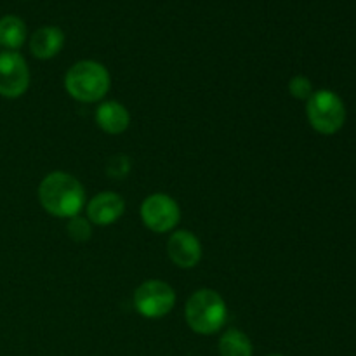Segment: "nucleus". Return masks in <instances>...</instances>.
<instances>
[{"mask_svg": "<svg viewBox=\"0 0 356 356\" xmlns=\"http://www.w3.org/2000/svg\"><path fill=\"white\" fill-rule=\"evenodd\" d=\"M306 117L318 134L332 136L337 134L346 122V106L334 90L320 89L306 101Z\"/></svg>", "mask_w": 356, "mask_h": 356, "instance_id": "20e7f679", "label": "nucleus"}, {"mask_svg": "<svg viewBox=\"0 0 356 356\" xmlns=\"http://www.w3.org/2000/svg\"><path fill=\"white\" fill-rule=\"evenodd\" d=\"M65 47V31L59 26H42L30 38V52L33 58L47 61L56 58Z\"/></svg>", "mask_w": 356, "mask_h": 356, "instance_id": "9b49d317", "label": "nucleus"}, {"mask_svg": "<svg viewBox=\"0 0 356 356\" xmlns=\"http://www.w3.org/2000/svg\"><path fill=\"white\" fill-rule=\"evenodd\" d=\"M26 37V24L19 16L7 14L0 17V45H3L7 51H17L23 47Z\"/></svg>", "mask_w": 356, "mask_h": 356, "instance_id": "f8f14e48", "label": "nucleus"}, {"mask_svg": "<svg viewBox=\"0 0 356 356\" xmlns=\"http://www.w3.org/2000/svg\"><path fill=\"white\" fill-rule=\"evenodd\" d=\"M30 87V68L17 51L0 52V96L17 99Z\"/></svg>", "mask_w": 356, "mask_h": 356, "instance_id": "0eeeda50", "label": "nucleus"}, {"mask_svg": "<svg viewBox=\"0 0 356 356\" xmlns=\"http://www.w3.org/2000/svg\"><path fill=\"white\" fill-rule=\"evenodd\" d=\"M184 320L198 336H214L228 322V305L219 292L198 289L184 305Z\"/></svg>", "mask_w": 356, "mask_h": 356, "instance_id": "f03ea898", "label": "nucleus"}, {"mask_svg": "<svg viewBox=\"0 0 356 356\" xmlns=\"http://www.w3.org/2000/svg\"><path fill=\"white\" fill-rule=\"evenodd\" d=\"M38 202L47 214L72 219L86 207V188L72 174L54 170L38 184Z\"/></svg>", "mask_w": 356, "mask_h": 356, "instance_id": "f257e3e1", "label": "nucleus"}, {"mask_svg": "<svg viewBox=\"0 0 356 356\" xmlns=\"http://www.w3.org/2000/svg\"><path fill=\"white\" fill-rule=\"evenodd\" d=\"M106 170H108V174H110V176L115 177V179H122V177H125V176H127V172H129L127 156H124V155L113 156V159L108 162Z\"/></svg>", "mask_w": 356, "mask_h": 356, "instance_id": "dca6fc26", "label": "nucleus"}, {"mask_svg": "<svg viewBox=\"0 0 356 356\" xmlns=\"http://www.w3.org/2000/svg\"><path fill=\"white\" fill-rule=\"evenodd\" d=\"M268 356H284V355H268Z\"/></svg>", "mask_w": 356, "mask_h": 356, "instance_id": "f3484780", "label": "nucleus"}, {"mask_svg": "<svg viewBox=\"0 0 356 356\" xmlns=\"http://www.w3.org/2000/svg\"><path fill=\"white\" fill-rule=\"evenodd\" d=\"M87 219L92 226L115 225L125 212V200L115 191H101L86 205Z\"/></svg>", "mask_w": 356, "mask_h": 356, "instance_id": "1a4fd4ad", "label": "nucleus"}, {"mask_svg": "<svg viewBox=\"0 0 356 356\" xmlns=\"http://www.w3.org/2000/svg\"><path fill=\"white\" fill-rule=\"evenodd\" d=\"M289 92H291V96L296 97V99L308 101L315 90H313V83L308 76L296 75L289 80Z\"/></svg>", "mask_w": 356, "mask_h": 356, "instance_id": "2eb2a0df", "label": "nucleus"}, {"mask_svg": "<svg viewBox=\"0 0 356 356\" xmlns=\"http://www.w3.org/2000/svg\"><path fill=\"white\" fill-rule=\"evenodd\" d=\"M176 299L172 285L163 280H146L136 289L134 308L145 318L159 320L172 312Z\"/></svg>", "mask_w": 356, "mask_h": 356, "instance_id": "39448f33", "label": "nucleus"}, {"mask_svg": "<svg viewBox=\"0 0 356 356\" xmlns=\"http://www.w3.org/2000/svg\"><path fill=\"white\" fill-rule=\"evenodd\" d=\"M65 89L79 103H97L111 89V76L106 66L92 59H82L70 66L65 75Z\"/></svg>", "mask_w": 356, "mask_h": 356, "instance_id": "7ed1b4c3", "label": "nucleus"}, {"mask_svg": "<svg viewBox=\"0 0 356 356\" xmlns=\"http://www.w3.org/2000/svg\"><path fill=\"white\" fill-rule=\"evenodd\" d=\"M66 232H68V236L75 242H87L92 235V225L87 218H82V216H75L68 221V226H66Z\"/></svg>", "mask_w": 356, "mask_h": 356, "instance_id": "4468645a", "label": "nucleus"}, {"mask_svg": "<svg viewBox=\"0 0 356 356\" xmlns=\"http://www.w3.org/2000/svg\"><path fill=\"white\" fill-rule=\"evenodd\" d=\"M141 221L149 232L172 233L181 221V207L170 195L167 193H152L143 200Z\"/></svg>", "mask_w": 356, "mask_h": 356, "instance_id": "423d86ee", "label": "nucleus"}, {"mask_svg": "<svg viewBox=\"0 0 356 356\" xmlns=\"http://www.w3.org/2000/svg\"><path fill=\"white\" fill-rule=\"evenodd\" d=\"M169 259L181 270H191L202 261V242L190 229H174L167 240Z\"/></svg>", "mask_w": 356, "mask_h": 356, "instance_id": "6e6552de", "label": "nucleus"}, {"mask_svg": "<svg viewBox=\"0 0 356 356\" xmlns=\"http://www.w3.org/2000/svg\"><path fill=\"white\" fill-rule=\"evenodd\" d=\"M96 124L103 132L110 136L124 134L131 125V113L118 101H103L96 108Z\"/></svg>", "mask_w": 356, "mask_h": 356, "instance_id": "9d476101", "label": "nucleus"}, {"mask_svg": "<svg viewBox=\"0 0 356 356\" xmlns=\"http://www.w3.org/2000/svg\"><path fill=\"white\" fill-rule=\"evenodd\" d=\"M254 348L249 336L240 329H229L219 339V355L221 356H252Z\"/></svg>", "mask_w": 356, "mask_h": 356, "instance_id": "ddd939ff", "label": "nucleus"}]
</instances>
